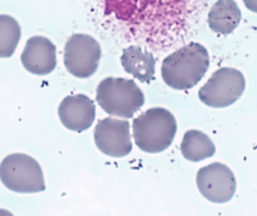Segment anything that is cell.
<instances>
[{
  "mask_svg": "<svg viewBox=\"0 0 257 216\" xmlns=\"http://www.w3.org/2000/svg\"><path fill=\"white\" fill-rule=\"evenodd\" d=\"M197 186L202 196L213 203H226L234 196L236 179L231 169L221 162L201 168L197 173Z\"/></svg>",
  "mask_w": 257,
  "mask_h": 216,
  "instance_id": "52a82bcc",
  "label": "cell"
},
{
  "mask_svg": "<svg viewBox=\"0 0 257 216\" xmlns=\"http://www.w3.org/2000/svg\"><path fill=\"white\" fill-rule=\"evenodd\" d=\"M100 57V44L86 34H74L64 50L65 67L77 78H88L95 74Z\"/></svg>",
  "mask_w": 257,
  "mask_h": 216,
  "instance_id": "8992f818",
  "label": "cell"
},
{
  "mask_svg": "<svg viewBox=\"0 0 257 216\" xmlns=\"http://www.w3.org/2000/svg\"><path fill=\"white\" fill-rule=\"evenodd\" d=\"M121 63L124 71L142 83L154 79L155 60L153 55L139 46H130L123 51Z\"/></svg>",
  "mask_w": 257,
  "mask_h": 216,
  "instance_id": "7c38bea8",
  "label": "cell"
},
{
  "mask_svg": "<svg viewBox=\"0 0 257 216\" xmlns=\"http://www.w3.org/2000/svg\"><path fill=\"white\" fill-rule=\"evenodd\" d=\"M93 137L98 149L107 156L121 158L132 150L130 123L127 121L103 119L96 125Z\"/></svg>",
  "mask_w": 257,
  "mask_h": 216,
  "instance_id": "ba28073f",
  "label": "cell"
},
{
  "mask_svg": "<svg viewBox=\"0 0 257 216\" xmlns=\"http://www.w3.org/2000/svg\"><path fill=\"white\" fill-rule=\"evenodd\" d=\"M180 150L187 160L198 162L213 156L215 146L206 134L191 130L184 135Z\"/></svg>",
  "mask_w": 257,
  "mask_h": 216,
  "instance_id": "4fadbf2b",
  "label": "cell"
},
{
  "mask_svg": "<svg viewBox=\"0 0 257 216\" xmlns=\"http://www.w3.org/2000/svg\"><path fill=\"white\" fill-rule=\"evenodd\" d=\"M245 89L243 74L234 68H221L199 90L200 100L208 107L225 108L236 102Z\"/></svg>",
  "mask_w": 257,
  "mask_h": 216,
  "instance_id": "5b68a950",
  "label": "cell"
},
{
  "mask_svg": "<svg viewBox=\"0 0 257 216\" xmlns=\"http://www.w3.org/2000/svg\"><path fill=\"white\" fill-rule=\"evenodd\" d=\"M97 102L108 114L130 119L142 108L144 95L133 80L109 77L98 86Z\"/></svg>",
  "mask_w": 257,
  "mask_h": 216,
  "instance_id": "3957f363",
  "label": "cell"
},
{
  "mask_svg": "<svg viewBox=\"0 0 257 216\" xmlns=\"http://www.w3.org/2000/svg\"><path fill=\"white\" fill-rule=\"evenodd\" d=\"M0 180L17 193H37L45 190L43 171L39 162L26 154L8 155L0 163Z\"/></svg>",
  "mask_w": 257,
  "mask_h": 216,
  "instance_id": "277c9868",
  "label": "cell"
},
{
  "mask_svg": "<svg viewBox=\"0 0 257 216\" xmlns=\"http://www.w3.org/2000/svg\"><path fill=\"white\" fill-rule=\"evenodd\" d=\"M26 71L34 75H48L56 66V48L49 39L33 37L28 40L21 55Z\"/></svg>",
  "mask_w": 257,
  "mask_h": 216,
  "instance_id": "30bf717a",
  "label": "cell"
},
{
  "mask_svg": "<svg viewBox=\"0 0 257 216\" xmlns=\"http://www.w3.org/2000/svg\"><path fill=\"white\" fill-rule=\"evenodd\" d=\"M21 38V28L13 17L0 15V58L13 56Z\"/></svg>",
  "mask_w": 257,
  "mask_h": 216,
  "instance_id": "5bb4252c",
  "label": "cell"
},
{
  "mask_svg": "<svg viewBox=\"0 0 257 216\" xmlns=\"http://www.w3.org/2000/svg\"><path fill=\"white\" fill-rule=\"evenodd\" d=\"M208 51L199 43H190L167 56L162 65V77L175 90L195 87L209 68Z\"/></svg>",
  "mask_w": 257,
  "mask_h": 216,
  "instance_id": "6da1fadb",
  "label": "cell"
},
{
  "mask_svg": "<svg viewBox=\"0 0 257 216\" xmlns=\"http://www.w3.org/2000/svg\"><path fill=\"white\" fill-rule=\"evenodd\" d=\"M176 132V119L166 109H150L133 121L134 142L145 153L156 154L167 149Z\"/></svg>",
  "mask_w": 257,
  "mask_h": 216,
  "instance_id": "7a4b0ae2",
  "label": "cell"
},
{
  "mask_svg": "<svg viewBox=\"0 0 257 216\" xmlns=\"http://www.w3.org/2000/svg\"><path fill=\"white\" fill-rule=\"evenodd\" d=\"M245 7L257 14V0H243Z\"/></svg>",
  "mask_w": 257,
  "mask_h": 216,
  "instance_id": "9a60e30c",
  "label": "cell"
},
{
  "mask_svg": "<svg viewBox=\"0 0 257 216\" xmlns=\"http://www.w3.org/2000/svg\"><path fill=\"white\" fill-rule=\"evenodd\" d=\"M62 124L73 132H84L92 125L96 118V106L85 95L68 96L58 107Z\"/></svg>",
  "mask_w": 257,
  "mask_h": 216,
  "instance_id": "9c48e42d",
  "label": "cell"
},
{
  "mask_svg": "<svg viewBox=\"0 0 257 216\" xmlns=\"http://www.w3.org/2000/svg\"><path fill=\"white\" fill-rule=\"evenodd\" d=\"M241 10L234 0H218L208 16V23L215 33L230 34L241 22Z\"/></svg>",
  "mask_w": 257,
  "mask_h": 216,
  "instance_id": "8fae6325",
  "label": "cell"
}]
</instances>
